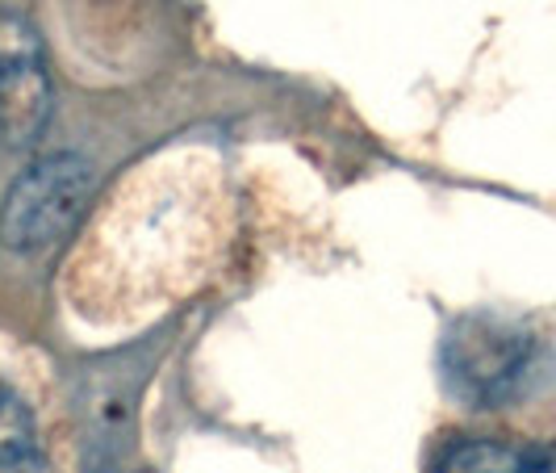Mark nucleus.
I'll list each match as a JSON object with an SVG mask.
<instances>
[{
  "instance_id": "7ed1b4c3",
  "label": "nucleus",
  "mask_w": 556,
  "mask_h": 473,
  "mask_svg": "<svg viewBox=\"0 0 556 473\" xmlns=\"http://www.w3.org/2000/svg\"><path fill=\"white\" fill-rule=\"evenodd\" d=\"M51 122V76L38 34L0 17V142L29 147Z\"/></svg>"
},
{
  "instance_id": "39448f33",
  "label": "nucleus",
  "mask_w": 556,
  "mask_h": 473,
  "mask_svg": "<svg viewBox=\"0 0 556 473\" xmlns=\"http://www.w3.org/2000/svg\"><path fill=\"white\" fill-rule=\"evenodd\" d=\"M0 473H47L34 415L9 386H0Z\"/></svg>"
},
{
  "instance_id": "f257e3e1",
  "label": "nucleus",
  "mask_w": 556,
  "mask_h": 473,
  "mask_svg": "<svg viewBox=\"0 0 556 473\" xmlns=\"http://www.w3.org/2000/svg\"><path fill=\"white\" fill-rule=\"evenodd\" d=\"M92 201V167L76 151H59L29 164L0 206V244L42 251L72 235Z\"/></svg>"
},
{
  "instance_id": "f03ea898",
  "label": "nucleus",
  "mask_w": 556,
  "mask_h": 473,
  "mask_svg": "<svg viewBox=\"0 0 556 473\" xmlns=\"http://www.w3.org/2000/svg\"><path fill=\"white\" fill-rule=\"evenodd\" d=\"M444 382L473 407H498L528 377L531 339L498 319H460L444 339Z\"/></svg>"
},
{
  "instance_id": "20e7f679",
  "label": "nucleus",
  "mask_w": 556,
  "mask_h": 473,
  "mask_svg": "<svg viewBox=\"0 0 556 473\" xmlns=\"http://www.w3.org/2000/svg\"><path fill=\"white\" fill-rule=\"evenodd\" d=\"M431 473H556V440H535V445H515L498 436H473L447 445Z\"/></svg>"
}]
</instances>
